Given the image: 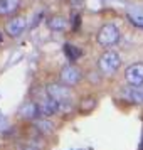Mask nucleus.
I'll list each match as a JSON object with an SVG mask.
<instances>
[{
  "label": "nucleus",
  "mask_w": 143,
  "mask_h": 150,
  "mask_svg": "<svg viewBox=\"0 0 143 150\" xmlns=\"http://www.w3.org/2000/svg\"><path fill=\"white\" fill-rule=\"evenodd\" d=\"M81 71L76 68V66H66V68L61 71V74H59V79H61L62 84H66V86H74L77 83L81 81Z\"/></svg>",
  "instance_id": "obj_5"
},
{
  "label": "nucleus",
  "mask_w": 143,
  "mask_h": 150,
  "mask_svg": "<svg viewBox=\"0 0 143 150\" xmlns=\"http://www.w3.org/2000/svg\"><path fill=\"white\" fill-rule=\"evenodd\" d=\"M71 5H73V7L77 5L79 8H82V7H84V0H71Z\"/></svg>",
  "instance_id": "obj_13"
},
{
  "label": "nucleus",
  "mask_w": 143,
  "mask_h": 150,
  "mask_svg": "<svg viewBox=\"0 0 143 150\" xmlns=\"http://www.w3.org/2000/svg\"><path fill=\"white\" fill-rule=\"evenodd\" d=\"M47 95L56 100V101L59 103V106H64V105H71V91H69L66 86H62V84H49L47 88Z\"/></svg>",
  "instance_id": "obj_3"
},
{
  "label": "nucleus",
  "mask_w": 143,
  "mask_h": 150,
  "mask_svg": "<svg viewBox=\"0 0 143 150\" xmlns=\"http://www.w3.org/2000/svg\"><path fill=\"white\" fill-rule=\"evenodd\" d=\"M25 25H27L25 17H22V15H15V17H12V19L5 24V32H7L10 37H17V35H20L22 32H24Z\"/></svg>",
  "instance_id": "obj_6"
},
{
  "label": "nucleus",
  "mask_w": 143,
  "mask_h": 150,
  "mask_svg": "<svg viewBox=\"0 0 143 150\" xmlns=\"http://www.w3.org/2000/svg\"><path fill=\"white\" fill-rule=\"evenodd\" d=\"M64 52H66V56H68L71 61H76L77 57H81V49L79 47H74V46H71V44H66L64 46Z\"/></svg>",
  "instance_id": "obj_10"
},
{
  "label": "nucleus",
  "mask_w": 143,
  "mask_h": 150,
  "mask_svg": "<svg viewBox=\"0 0 143 150\" xmlns=\"http://www.w3.org/2000/svg\"><path fill=\"white\" fill-rule=\"evenodd\" d=\"M49 27L54 29V30H62V29L66 27L64 17H61V15H52V17L49 19Z\"/></svg>",
  "instance_id": "obj_9"
},
{
  "label": "nucleus",
  "mask_w": 143,
  "mask_h": 150,
  "mask_svg": "<svg viewBox=\"0 0 143 150\" xmlns=\"http://www.w3.org/2000/svg\"><path fill=\"white\" fill-rule=\"evenodd\" d=\"M121 96L128 103H135V105H143V89L138 86H128V88L121 89Z\"/></svg>",
  "instance_id": "obj_7"
},
{
  "label": "nucleus",
  "mask_w": 143,
  "mask_h": 150,
  "mask_svg": "<svg viewBox=\"0 0 143 150\" xmlns=\"http://www.w3.org/2000/svg\"><path fill=\"white\" fill-rule=\"evenodd\" d=\"M125 78L128 81L130 86H142L143 84V64L138 62V64H131L126 68L125 71Z\"/></svg>",
  "instance_id": "obj_4"
},
{
  "label": "nucleus",
  "mask_w": 143,
  "mask_h": 150,
  "mask_svg": "<svg viewBox=\"0 0 143 150\" xmlns=\"http://www.w3.org/2000/svg\"><path fill=\"white\" fill-rule=\"evenodd\" d=\"M120 66V54L116 51H106L104 54L99 56L98 59V68L103 74H111L115 73Z\"/></svg>",
  "instance_id": "obj_2"
},
{
  "label": "nucleus",
  "mask_w": 143,
  "mask_h": 150,
  "mask_svg": "<svg viewBox=\"0 0 143 150\" xmlns=\"http://www.w3.org/2000/svg\"><path fill=\"white\" fill-rule=\"evenodd\" d=\"M128 19L133 22L135 25H138V27H143V14H130Z\"/></svg>",
  "instance_id": "obj_11"
},
{
  "label": "nucleus",
  "mask_w": 143,
  "mask_h": 150,
  "mask_svg": "<svg viewBox=\"0 0 143 150\" xmlns=\"http://www.w3.org/2000/svg\"><path fill=\"white\" fill-rule=\"evenodd\" d=\"M96 39H98V42L101 44L103 47H109V46H113V44L118 42V39H120V29L115 24H104L99 29Z\"/></svg>",
  "instance_id": "obj_1"
},
{
  "label": "nucleus",
  "mask_w": 143,
  "mask_h": 150,
  "mask_svg": "<svg viewBox=\"0 0 143 150\" xmlns=\"http://www.w3.org/2000/svg\"><path fill=\"white\" fill-rule=\"evenodd\" d=\"M20 5V0H0V15H10Z\"/></svg>",
  "instance_id": "obj_8"
},
{
  "label": "nucleus",
  "mask_w": 143,
  "mask_h": 150,
  "mask_svg": "<svg viewBox=\"0 0 143 150\" xmlns=\"http://www.w3.org/2000/svg\"><path fill=\"white\" fill-rule=\"evenodd\" d=\"M82 105H84V106H81V110L82 111H88V108H93V106H94V100H84Z\"/></svg>",
  "instance_id": "obj_12"
}]
</instances>
